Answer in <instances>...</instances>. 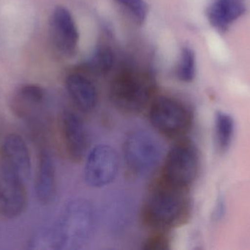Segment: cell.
Returning a JSON list of instances; mask_svg holds the SVG:
<instances>
[{
    "instance_id": "obj_11",
    "label": "cell",
    "mask_w": 250,
    "mask_h": 250,
    "mask_svg": "<svg viewBox=\"0 0 250 250\" xmlns=\"http://www.w3.org/2000/svg\"><path fill=\"white\" fill-rule=\"evenodd\" d=\"M0 167L26 182L31 173L29 148L23 138L16 134L8 135L1 147Z\"/></svg>"
},
{
    "instance_id": "obj_15",
    "label": "cell",
    "mask_w": 250,
    "mask_h": 250,
    "mask_svg": "<svg viewBox=\"0 0 250 250\" xmlns=\"http://www.w3.org/2000/svg\"><path fill=\"white\" fill-rule=\"evenodd\" d=\"M242 0H216L208 8L210 23L218 30H226L229 25L245 12Z\"/></svg>"
},
{
    "instance_id": "obj_12",
    "label": "cell",
    "mask_w": 250,
    "mask_h": 250,
    "mask_svg": "<svg viewBox=\"0 0 250 250\" xmlns=\"http://www.w3.org/2000/svg\"><path fill=\"white\" fill-rule=\"evenodd\" d=\"M45 101V91L35 85H26L18 88L10 101V108L22 120L32 121Z\"/></svg>"
},
{
    "instance_id": "obj_4",
    "label": "cell",
    "mask_w": 250,
    "mask_h": 250,
    "mask_svg": "<svg viewBox=\"0 0 250 250\" xmlns=\"http://www.w3.org/2000/svg\"><path fill=\"white\" fill-rule=\"evenodd\" d=\"M199 167L198 150L190 141H182L166 157L160 180L174 187L188 189L196 179Z\"/></svg>"
},
{
    "instance_id": "obj_18",
    "label": "cell",
    "mask_w": 250,
    "mask_h": 250,
    "mask_svg": "<svg viewBox=\"0 0 250 250\" xmlns=\"http://www.w3.org/2000/svg\"><path fill=\"white\" fill-rule=\"evenodd\" d=\"M195 55L193 50L184 47L177 68V76L184 82H190L195 76Z\"/></svg>"
},
{
    "instance_id": "obj_20",
    "label": "cell",
    "mask_w": 250,
    "mask_h": 250,
    "mask_svg": "<svg viewBox=\"0 0 250 250\" xmlns=\"http://www.w3.org/2000/svg\"><path fill=\"white\" fill-rule=\"evenodd\" d=\"M168 237L163 232H159L148 238L144 244V249L146 250H165L169 249Z\"/></svg>"
},
{
    "instance_id": "obj_17",
    "label": "cell",
    "mask_w": 250,
    "mask_h": 250,
    "mask_svg": "<svg viewBox=\"0 0 250 250\" xmlns=\"http://www.w3.org/2000/svg\"><path fill=\"white\" fill-rule=\"evenodd\" d=\"M114 57L112 50L105 45H99L85 63V66L92 73L104 75L109 72L114 64Z\"/></svg>"
},
{
    "instance_id": "obj_13",
    "label": "cell",
    "mask_w": 250,
    "mask_h": 250,
    "mask_svg": "<svg viewBox=\"0 0 250 250\" xmlns=\"http://www.w3.org/2000/svg\"><path fill=\"white\" fill-rule=\"evenodd\" d=\"M57 176L54 160L50 153L42 150L39 156L35 192L41 204L48 205L53 202L57 194Z\"/></svg>"
},
{
    "instance_id": "obj_21",
    "label": "cell",
    "mask_w": 250,
    "mask_h": 250,
    "mask_svg": "<svg viewBox=\"0 0 250 250\" xmlns=\"http://www.w3.org/2000/svg\"><path fill=\"white\" fill-rule=\"evenodd\" d=\"M226 203H225L224 199L220 197L217 200L215 208L213 211V218L215 221H220V220H223L225 214H226Z\"/></svg>"
},
{
    "instance_id": "obj_9",
    "label": "cell",
    "mask_w": 250,
    "mask_h": 250,
    "mask_svg": "<svg viewBox=\"0 0 250 250\" xmlns=\"http://www.w3.org/2000/svg\"><path fill=\"white\" fill-rule=\"evenodd\" d=\"M50 32L57 49L65 57H72L77 51L79 34L70 12L63 6L54 9L50 19Z\"/></svg>"
},
{
    "instance_id": "obj_1",
    "label": "cell",
    "mask_w": 250,
    "mask_h": 250,
    "mask_svg": "<svg viewBox=\"0 0 250 250\" xmlns=\"http://www.w3.org/2000/svg\"><path fill=\"white\" fill-rule=\"evenodd\" d=\"M188 189L159 180L148 193L143 208V220L151 228L164 230L188 221L190 214Z\"/></svg>"
},
{
    "instance_id": "obj_7",
    "label": "cell",
    "mask_w": 250,
    "mask_h": 250,
    "mask_svg": "<svg viewBox=\"0 0 250 250\" xmlns=\"http://www.w3.org/2000/svg\"><path fill=\"white\" fill-rule=\"evenodd\" d=\"M120 168L118 154L108 145H97L89 151L84 166V179L91 187L101 188L116 179Z\"/></svg>"
},
{
    "instance_id": "obj_10",
    "label": "cell",
    "mask_w": 250,
    "mask_h": 250,
    "mask_svg": "<svg viewBox=\"0 0 250 250\" xmlns=\"http://www.w3.org/2000/svg\"><path fill=\"white\" fill-rule=\"evenodd\" d=\"M61 132L67 155L72 161H80L86 154L89 142L87 132L80 116L70 110L63 112Z\"/></svg>"
},
{
    "instance_id": "obj_2",
    "label": "cell",
    "mask_w": 250,
    "mask_h": 250,
    "mask_svg": "<svg viewBox=\"0 0 250 250\" xmlns=\"http://www.w3.org/2000/svg\"><path fill=\"white\" fill-rule=\"evenodd\" d=\"M94 229V214L87 201L76 200L64 208L55 233L41 236L45 245L61 250H78L84 246Z\"/></svg>"
},
{
    "instance_id": "obj_5",
    "label": "cell",
    "mask_w": 250,
    "mask_h": 250,
    "mask_svg": "<svg viewBox=\"0 0 250 250\" xmlns=\"http://www.w3.org/2000/svg\"><path fill=\"white\" fill-rule=\"evenodd\" d=\"M123 154L130 173L144 176L157 167L161 159L162 150L159 142L148 132L135 130L125 137Z\"/></svg>"
},
{
    "instance_id": "obj_16",
    "label": "cell",
    "mask_w": 250,
    "mask_h": 250,
    "mask_svg": "<svg viewBox=\"0 0 250 250\" xmlns=\"http://www.w3.org/2000/svg\"><path fill=\"white\" fill-rule=\"evenodd\" d=\"M215 139L217 148L225 153L230 148L235 132V122L230 114L218 112L214 120Z\"/></svg>"
},
{
    "instance_id": "obj_19",
    "label": "cell",
    "mask_w": 250,
    "mask_h": 250,
    "mask_svg": "<svg viewBox=\"0 0 250 250\" xmlns=\"http://www.w3.org/2000/svg\"><path fill=\"white\" fill-rule=\"evenodd\" d=\"M135 23L142 25L148 16V5L144 0H114Z\"/></svg>"
},
{
    "instance_id": "obj_8",
    "label": "cell",
    "mask_w": 250,
    "mask_h": 250,
    "mask_svg": "<svg viewBox=\"0 0 250 250\" xmlns=\"http://www.w3.org/2000/svg\"><path fill=\"white\" fill-rule=\"evenodd\" d=\"M25 182L0 167V217L16 218L26 209L28 196Z\"/></svg>"
},
{
    "instance_id": "obj_3",
    "label": "cell",
    "mask_w": 250,
    "mask_h": 250,
    "mask_svg": "<svg viewBox=\"0 0 250 250\" xmlns=\"http://www.w3.org/2000/svg\"><path fill=\"white\" fill-rule=\"evenodd\" d=\"M153 91L154 85L148 76L126 73L113 82L110 95L113 104L120 111L136 114L148 105Z\"/></svg>"
},
{
    "instance_id": "obj_6",
    "label": "cell",
    "mask_w": 250,
    "mask_h": 250,
    "mask_svg": "<svg viewBox=\"0 0 250 250\" xmlns=\"http://www.w3.org/2000/svg\"><path fill=\"white\" fill-rule=\"evenodd\" d=\"M149 120L160 133L168 137H179L188 132L192 114L188 106L170 97L156 98L150 106Z\"/></svg>"
},
{
    "instance_id": "obj_14",
    "label": "cell",
    "mask_w": 250,
    "mask_h": 250,
    "mask_svg": "<svg viewBox=\"0 0 250 250\" xmlns=\"http://www.w3.org/2000/svg\"><path fill=\"white\" fill-rule=\"evenodd\" d=\"M66 90L73 102L83 113L95 110L98 103V92L92 82L83 75L73 73L65 81Z\"/></svg>"
}]
</instances>
